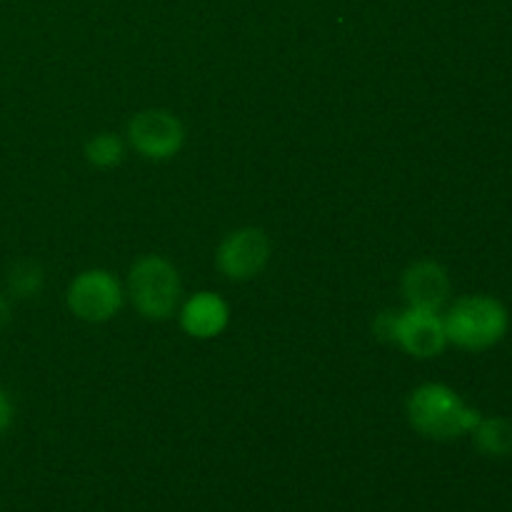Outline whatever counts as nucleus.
I'll use <instances>...</instances> for the list:
<instances>
[{"mask_svg":"<svg viewBox=\"0 0 512 512\" xmlns=\"http://www.w3.org/2000/svg\"><path fill=\"white\" fill-rule=\"evenodd\" d=\"M443 320L448 343L465 350L493 348L505 338L510 325L505 305L490 295H468V298L455 300Z\"/></svg>","mask_w":512,"mask_h":512,"instance_id":"f03ea898","label":"nucleus"},{"mask_svg":"<svg viewBox=\"0 0 512 512\" xmlns=\"http://www.w3.org/2000/svg\"><path fill=\"white\" fill-rule=\"evenodd\" d=\"M43 285V275L35 265H18L15 273L10 275V288L13 293H18L20 298H28V295H35Z\"/></svg>","mask_w":512,"mask_h":512,"instance_id":"f8f14e48","label":"nucleus"},{"mask_svg":"<svg viewBox=\"0 0 512 512\" xmlns=\"http://www.w3.org/2000/svg\"><path fill=\"white\" fill-rule=\"evenodd\" d=\"M123 303V290L118 280L105 270H88L73 280L68 290V305L80 320L103 323L118 313Z\"/></svg>","mask_w":512,"mask_h":512,"instance_id":"39448f33","label":"nucleus"},{"mask_svg":"<svg viewBox=\"0 0 512 512\" xmlns=\"http://www.w3.org/2000/svg\"><path fill=\"white\" fill-rule=\"evenodd\" d=\"M183 330L193 338H215L228 325V305L215 293H198L183 305Z\"/></svg>","mask_w":512,"mask_h":512,"instance_id":"1a4fd4ad","label":"nucleus"},{"mask_svg":"<svg viewBox=\"0 0 512 512\" xmlns=\"http://www.w3.org/2000/svg\"><path fill=\"white\" fill-rule=\"evenodd\" d=\"M375 333L398 343L415 358H433L448 345L445 320L440 318L438 310L408 308L405 313H383L375 320Z\"/></svg>","mask_w":512,"mask_h":512,"instance_id":"20e7f679","label":"nucleus"},{"mask_svg":"<svg viewBox=\"0 0 512 512\" xmlns=\"http://www.w3.org/2000/svg\"><path fill=\"white\" fill-rule=\"evenodd\" d=\"M123 140L115 138V135L103 133V135H95L88 145H85V155H88L90 163L95 168H113L123 160Z\"/></svg>","mask_w":512,"mask_h":512,"instance_id":"9b49d317","label":"nucleus"},{"mask_svg":"<svg viewBox=\"0 0 512 512\" xmlns=\"http://www.w3.org/2000/svg\"><path fill=\"white\" fill-rule=\"evenodd\" d=\"M475 448L488 458H508L512 453V423L505 418H480L473 428Z\"/></svg>","mask_w":512,"mask_h":512,"instance_id":"9d476101","label":"nucleus"},{"mask_svg":"<svg viewBox=\"0 0 512 512\" xmlns=\"http://www.w3.org/2000/svg\"><path fill=\"white\" fill-rule=\"evenodd\" d=\"M410 425L420 435L433 440H453L465 433H473L483 415L470 408L448 385L428 383L420 385L408 400Z\"/></svg>","mask_w":512,"mask_h":512,"instance_id":"f257e3e1","label":"nucleus"},{"mask_svg":"<svg viewBox=\"0 0 512 512\" xmlns=\"http://www.w3.org/2000/svg\"><path fill=\"white\" fill-rule=\"evenodd\" d=\"M10 418H13V408H10V400L5 395V390L0 388V430L8 428Z\"/></svg>","mask_w":512,"mask_h":512,"instance_id":"ddd939ff","label":"nucleus"},{"mask_svg":"<svg viewBox=\"0 0 512 512\" xmlns=\"http://www.w3.org/2000/svg\"><path fill=\"white\" fill-rule=\"evenodd\" d=\"M130 143L150 160L173 158L185 143V128L175 115L165 110H143L128 125Z\"/></svg>","mask_w":512,"mask_h":512,"instance_id":"423d86ee","label":"nucleus"},{"mask_svg":"<svg viewBox=\"0 0 512 512\" xmlns=\"http://www.w3.org/2000/svg\"><path fill=\"white\" fill-rule=\"evenodd\" d=\"M403 293L410 308L440 310L450 298V278L443 265L423 260L405 270Z\"/></svg>","mask_w":512,"mask_h":512,"instance_id":"6e6552de","label":"nucleus"},{"mask_svg":"<svg viewBox=\"0 0 512 512\" xmlns=\"http://www.w3.org/2000/svg\"><path fill=\"white\" fill-rule=\"evenodd\" d=\"M8 318H10V308H8V303H5V300L0 298V330L5 328V323H8Z\"/></svg>","mask_w":512,"mask_h":512,"instance_id":"4468645a","label":"nucleus"},{"mask_svg":"<svg viewBox=\"0 0 512 512\" xmlns=\"http://www.w3.org/2000/svg\"><path fill=\"white\" fill-rule=\"evenodd\" d=\"M130 298L150 320H165L175 313L180 300L178 270L160 255H145L130 270Z\"/></svg>","mask_w":512,"mask_h":512,"instance_id":"7ed1b4c3","label":"nucleus"},{"mask_svg":"<svg viewBox=\"0 0 512 512\" xmlns=\"http://www.w3.org/2000/svg\"><path fill=\"white\" fill-rule=\"evenodd\" d=\"M270 258V240L260 228L230 233L218 248V268L233 280H250L263 273Z\"/></svg>","mask_w":512,"mask_h":512,"instance_id":"0eeeda50","label":"nucleus"}]
</instances>
